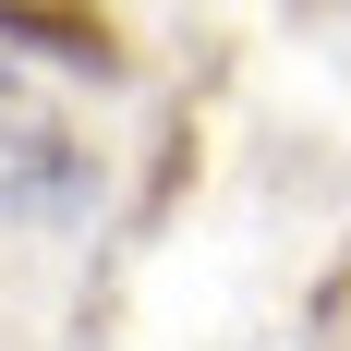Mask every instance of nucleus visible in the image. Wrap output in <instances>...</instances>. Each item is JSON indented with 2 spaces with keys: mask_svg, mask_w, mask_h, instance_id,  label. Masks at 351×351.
Returning a JSON list of instances; mask_svg holds the SVG:
<instances>
[{
  "mask_svg": "<svg viewBox=\"0 0 351 351\" xmlns=\"http://www.w3.org/2000/svg\"><path fill=\"white\" fill-rule=\"evenodd\" d=\"M85 206V134L0 61V218H73Z\"/></svg>",
  "mask_w": 351,
  "mask_h": 351,
  "instance_id": "1",
  "label": "nucleus"
},
{
  "mask_svg": "<svg viewBox=\"0 0 351 351\" xmlns=\"http://www.w3.org/2000/svg\"><path fill=\"white\" fill-rule=\"evenodd\" d=\"M0 36H25L49 61H85V73H121V49H109V25L85 0H0Z\"/></svg>",
  "mask_w": 351,
  "mask_h": 351,
  "instance_id": "2",
  "label": "nucleus"
}]
</instances>
